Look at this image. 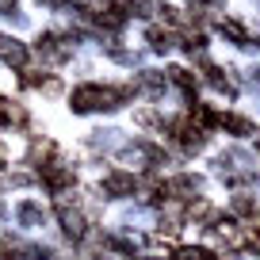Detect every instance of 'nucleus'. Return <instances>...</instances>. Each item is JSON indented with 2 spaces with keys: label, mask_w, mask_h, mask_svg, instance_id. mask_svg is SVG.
Wrapping results in <instances>:
<instances>
[{
  "label": "nucleus",
  "mask_w": 260,
  "mask_h": 260,
  "mask_svg": "<svg viewBox=\"0 0 260 260\" xmlns=\"http://www.w3.org/2000/svg\"><path fill=\"white\" fill-rule=\"evenodd\" d=\"M176 260H214V252L211 249H199V245H187V249H176Z\"/></svg>",
  "instance_id": "nucleus-8"
},
{
  "label": "nucleus",
  "mask_w": 260,
  "mask_h": 260,
  "mask_svg": "<svg viewBox=\"0 0 260 260\" xmlns=\"http://www.w3.org/2000/svg\"><path fill=\"white\" fill-rule=\"evenodd\" d=\"M134 187H138V184H134V176H126V172H111V176L104 180V191L107 195H130Z\"/></svg>",
  "instance_id": "nucleus-4"
},
{
  "label": "nucleus",
  "mask_w": 260,
  "mask_h": 260,
  "mask_svg": "<svg viewBox=\"0 0 260 260\" xmlns=\"http://www.w3.org/2000/svg\"><path fill=\"white\" fill-rule=\"evenodd\" d=\"M126 100V88H100V84H81L73 92V111H100V107H119Z\"/></svg>",
  "instance_id": "nucleus-1"
},
{
  "label": "nucleus",
  "mask_w": 260,
  "mask_h": 260,
  "mask_svg": "<svg viewBox=\"0 0 260 260\" xmlns=\"http://www.w3.org/2000/svg\"><path fill=\"white\" fill-rule=\"evenodd\" d=\"M61 222H65V234H69V237H84V218L77 211L61 207Z\"/></svg>",
  "instance_id": "nucleus-5"
},
{
  "label": "nucleus",
  "mask_w": 260,
  "mask_h": 260,
  "mask_svg": "<svg viewBox=\"0 0 260 260\" xmlns=\"http://www.w3.org/2000/svg\"><path fill=\"white\" fill-rule=\"evenodd\" d=\"M0 169H4V161H0Z\"/></svg>",
  "instance_id": "nucleus-14"
},
{
  "label": "nucleus",
  "mask_w": 260,
  "mask_h": 260,
  "mask_svg": "<svg viewBox=\"0 0 260 260\" xmlns=\"http://www.w3.org/2000/svg\"><path fill=\"white\" fill-rule=\"evenodd\" d=\"M0 61H4V65H23V61H27V46H23L19 39L0 35Z\"/></svg>",
  "instance_id": "nucleus-3"
},
{
  "label": "nucleus",
  "mask_w": 260,
  "mask_h": 260,
  "mask_svg": "<svg viewBox=\"0 0 260 260\" xmlns=\"http://www.w3.org/2000/svg\"><path fill=\"white\" fill-rule=\"evenodd\" d=\"M252 81H256V84H260V69H252Z\"/></svg>",
  "instance_id": "nucleus-12"
},
{
  "label": "nucleus",
  "mask_w": 260,
  "mask_h": 260,
  "mask_svg": "<svg viewBox=\"0 0 260 260\" xmlns=\"http://www.w3.org/2000/svg\"><path fill=\"white\" fill-rule=\"evenodd\" d=\"M172 81H176L187 96H195V81H191V73H187V69H172Z\"/></svg>",
  "instance_id": "nucleus-9"
},
{
  "label": "nucleus",
  "mask_w": 260,
  "mask_h": 260,
  "mask_svg": "<svg viewBox=\"0 0 260 260\" xmlns=\"http://www.w3.org/2000/svg\"><path fill=\"white\" fill-rule=\"evenodd\" d=\"M16 12V0H0V16H12Z\"/></svg>",
  "instance_id": "nucleus-11"
},
{
  "label": "nucleus",
  "mask_w": 260,
  "mask_h": 260,
  "mask_svg": "<svg viewBox=\"0 0 260 260\" xmlns=\"http://www.w3.org/2000/svg\"><path fill=\"white\" fill-rule=\"evenodd\" d=\"M222 35H230V39L237 42V46H252V39H249V31H245L241 23H234V19H222Z\"/></svg>",
  "instance_id": "nucleus-6"
},
{
  "label": "nucleus",
  "mask_w": 260,
  "mask_h": 260,
  "mask_svg": "<svg viewBox=\"0 0 260 260\" xmlns=\"http://www.w3.org/2000/svg\"><path fill=\"white\" fill-rule=\"evenodd\" d=\"M39 176L46 180V187H50V191H65V187L73 184V172H69V169H61L57 161H46V165H39Z\"/></svg>",
  "instance_id": "nucleus-2"
},
{
  "label": "nucleus",
  "mask_w": 260,
  "mask_h": 260,
  "mask_svg": "<svg viewBox=\"0 0 260 260\" xmlns=\"http://www.w3.org/2000/svg\"><path fill=\"white\" fill-rule=\"evenodd\" d=\"M134 260H153V256H134Z\"/></svg>",
  "instance_id": "nucleus-13"
},
{
  "label": "nucleus",
  "mask_w": 260,
  "mask_h": 260,
  "mask_svg": "<svg viewBox=\"0 0 260 260\" xmlns=\"http://www.w3.org/2000/svg\"><path fill=\"white\" fill-rule=\"evenodd\" d=\"M149 42H153V50H172V35L169 31H149Z\"/></svg>",
  "instance_id": "nucleus-10"
},
{
  "label": "nucleus",
  "mask_w": 260,
  "mask_h": 260,
  "mask_svg": "<svg viewBox=\"0 0 260 260\" xmlns=\"http://www.w3.org/2000/svg\"><path fill=\"white\" fill-rule=\"evenodd\" d=\"M256 146H260V142H256Z\"/></svg>",
  "instance_id": "nucleus-15"
},
{
  "label": "nucleus",
  "mask_w": 260,
  "mask_h": 260,
  "mask_svg": "<svg viewBox=\"0 0 260 260\" xmlns=\"http://www.w3.org/2000/svg\"><path fill=\"white\" fill-rule=\"evenodd\" d=\"M218 126L234 130V134H252V122L241 119V115H218Z\"/></svg>",
  "instance_id": "nucleus-7"
}]
</instances>
